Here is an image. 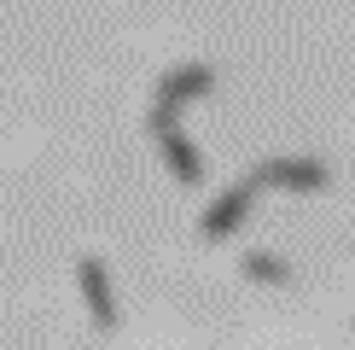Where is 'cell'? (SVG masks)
<instances>
[{
  "label": "cell",
  "instance_id": "6da1fadb",
  "mask_svg": "<svg viewBox=\"0 0 355 350\" xmlns=\"http://www.w3.org/2000/svg\"><path fill=\"white\" fill-rule=\"evenodd\" d=\"M216 88V70L210 65H175L164 82H157V94H152V128L157 123H175L192 99H204Z\"/></svg>",
  "mask_w": 355,
  "mask_h": 350
},
{
  "label": "cell",
  "instance_id": "7a4b0ae2",
  "mask_svg": "<svg viewBox=\"0 0 355 350\" xmlns=\"http://www.w3.org/2000/svg\"><path fill=\"white\" fill-rule=\"evenodd\" d=\"M257 187H286V193H327L332 187V169L320 158H262L250 169Z\"/></svg>",
  "mask_w": 355,
  "mask_h": 350
},
{
  "label": "cell",
  "instance_id": "3957f363",
  "mask_svg": "<svg viewBox=\"0 0 355 350\" xmlns=\"http://www.w3.org/2000/svg\"><path fill=\"white\" fill-rule=\"evenodd\" d=\"M76 286H82V303H87V315H94L99 333H116V327H123L111 274H105V262H99V257H82V262H76Z\"/></svg>",
  "mask_w": 355,
  "mask_h": 350
},
{
  "label": "cell",
  "instance_id": "277c9868",
  "mask_svg": "<svg viewBox=\"0 0 355 350\" xmlns=\"http://www.w3.org/2000/svg\"><path fill=\"white\" fill-rule=\"evenodd\" d=\"M250 199H257V181H239V187H227V193H221V199L210 204V210L198 216V233H204V240H210V245H221V240H227L233 228L245 222Z\"/></svg>",
  "mask_w": 355,
  "mask_h": 350
},
{
  "label": "cell",
  "instance_id": "5b68a950",
  "mask_svg": "<svg viewBox=\"0 0 355 350\" xmlns=\"http://www.w3.org/2000/svg\"><path fill=\"white\" fill-rule=\"evenodd\" d=\"M152 135H157V152H164V169H169L181 187H198V181H204V158H198V146H192L175 123H157Z\"/></svg>",
  "mask_w": 355,
  "mask_h": 350
},
{
  "label": "cell",
  "instance_id": "8992f818",
  "mask_svg": "<svg viewBox=\"0 0 355 350\" xmlns=\"http://www.w3.org/2000/svg\"><path fill=\"white\" fill-rule=\"evenodd\" d=\"M239 269H245V281H257V286H286L291 281V262L274 257V251H245Z\"/></svg>",
  "mask_w": 355,
  "mask_h": 350
}]
</instances>
